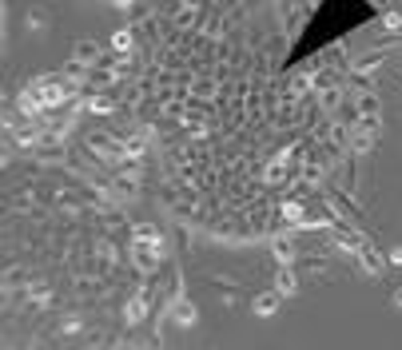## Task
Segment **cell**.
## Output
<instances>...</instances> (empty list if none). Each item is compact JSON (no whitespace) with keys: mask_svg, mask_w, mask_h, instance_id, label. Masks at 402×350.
<instances>
[{"mask_svg":"<svg viewBox=\"0 0 402 350\" xmlns=\"http://www.w3.org/2000/svg\"><path fill=\"white\" fill-rule=\"evenodd\" d=\"M112 4H116V8H128L131 0H112Z\"/></svg>","mask_w":402,"mask_h":350,"instance_id":"obj_7","label":"cell"},{"mask_svg":"<svg viewBox=\"0 0 402 350\" xmlns=\"http://www.w3.org/2000/svg\"><path fill=\"white\" fill-rule=\"evenodd\" d=\"M176 315H179V322H183V326H192V322H195V311L188 306V302H179V306H176Z\"/></svg>","mask_w":402,"mask_h":350,"instance_id":"obj_4","label":"cell"},{"mask_svg":"<svg viewBox=\"0 0 402 350\" xmlns=\"http://www.w3.org/2000/svg\"><path fill=\"white\" fill-rule=\"evenodd\" d=\"M275 283H279V295H295V291H299V286H295V275H291L287 267L279 270V279H275Z\"/></svg>","mask_w":402,"mask_h":350,"instance_id":"obj_2","label":"cell"},{"mask_svg":"<svg viewBox=\"0 0 402 350\" xmlns=\"http://www.w3.org/2000/svg\"><path fill=\"white\" fill-rule=\"evenodd\" d=\"M394 302H399V306H402V291H399V295H394Z\"/></svg>","mask_w":402,"mask_h":350,"instance_id":"obj_8","label":"cell"},{"mask_svg":"<svg viewBox=\"0 0 402 350\" xmlns=\"http://www.w3.org/2000/svg\"><path fill=\"white\" fill-rule=\"evenodd\" d=\"M100 56V48L92 44V40H84V44H76V64H92Z\"/></svg>","mask_w":402,"mask_h":350,"instance_id":"obj_1","label":"cell"},{"mask_svg":"<svg viewBox=\"0 0 402 350\" xmlns=\"http://www.w3.org/2000/svg\"><path fill=\"white\" fill-rule=\"evenodd\" d=\"M116 48H120V52H128V48H131V36H128V32H116Z\"/></svg>","mask_w":402,"mask_h":350,"instance_id":"obj_5","label":"cell"},{"mask_svg":"<svg viewBox=\"0 0 402 350\" xmlns=\"http://www.w3.org/2000/svg\"><path fill=\"white\" fill-rule=\"evenodd\" d=\"M386 259H390L394 267H402V247H399V251H390V255H386Z\"/></svg>","mask_w":402,"mask_h":350,"instance_id":"obj_6","label":"cell"},{"mask_svg":"<svg viewBox=\"0 0 402 350\" xmlns=\"http://www.w3.org/2000/svg\"><path fill=\"white\" fill-rule=\"evenodd\" d=\"M275 306H279L275 295H259V299H255V315H275Z\"/></svg>","mask_w":402,"mask_h":350,"instance_id":"obj_3","label":"cell"}]
</instances>
